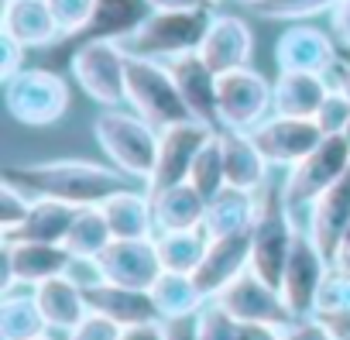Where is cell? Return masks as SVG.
I'll use <instances>...</instances> for the list:
<instances>
[{"label":"cell","instance_id":"8fae6325","mask_svg":"<svg viewBox=\"0 0 350 340\" xmlns=\"http://www.w3.org/2000/svg\"><path fill=\"white\" fill-rule=\"evenodd\" d=\"M4 254V278L0 292H14V285H42L55 275H66L72 268V254L66 244H42V241H0Z\"/></svg>","mask_w":350,"mask_h":340},{"label":"cell","instance_id":"4fadbf2b","mask_svg":"<svg viewBox=\"0 0 350 340\" xmlns=\"http://www.w3.org/2000/svg\"><path fill=\"white\" fill-rule=\"evenodd\" d=\"M213 134H217V127L200 124V120H183V124L165 127L161 138H158V158H154V172L148 179V189L189 183L193 161Z\"/></svg>","mask_w":350,"mask_h":340},{"label":"cell","instance_id":"681fc988","mask_svg":"<svg viewBox=\"0 0 350 340\" xmlns=\"http://www.w3.org/2000/svg\"><path fill=\"white\" fill-rule=\"evenodd\" d=\"M151 11H200V8H210L206 0H148Z\"/></svg>","mask_w":350,"mask_h":340},{"label":"cell","instance_id":"db71d44e","mask_svg":"<svg viewBox=\"0 0 350 340\" xmlns=\"http://www.w3.org/2000/svg\"><path fill=\"white\" fill-rule=\"evenodd\" d=\"M31 340H55V337H52V330H49V333H42V337H31Z\"/></svg>","mask_w":350,"mask_h":340},{"label":"cell","instance_id":"30bf717a","mask_svg":"<svg viewBox=\"0 0 350 340\" xmlns=\"http://www.w3.org/2000/svg\"><path fill=\"white\" fill-rule=\"evenodd\" d=\"M213 302L220 309H227L237 323H275V326H288L295 316L282 299V289H275L271 282H265L254 268L241 272L227 289H220L213 296Z\"/></svg>","mask_w":350,"mask_h":340},{"label":"cell","instance_id":"f5cc1de1","mask_svg":"<svg viewBox=\"0 0 350 340\" xmlns=\"http://www.w3.org/2000/svg\"><path fill=\"white\" fill-rule=\"evenodd\" d=\"M237 4H247V8H258V4H261V0H237Z\"/></svg>","mask_w":350,"mask_h":340},{"label":"cell","instance_id":"d4e9b609","mask_svg":"<svg viewBox=\"0 0 350 340\" xmlns=\"http://www.w3.org/2000/svg\"><path fill=\"white\" fill-rule=\"evenodd\" d=\"M151 196V213H154V234L168 231H196L206 220V196L193 183L165 186V189H148Z\"/></svg>","mask_w":350,"mask_h":340},{"label":"cell","instance_id":"b9f144b4","mask_svg":"<svg viewBox=\"0 0 350 340\" xmlns=\"http://www.w3.org/2000/svg\"><path fill=\"white\" fill-rule=\"evenodd\" d=\"M120 337H124V326L113 323L110 316L93 313V309L66 333V340H120Z\"/></svg>","mask_w":350,"mask_h":340},{"label":"cell","instance_id":"7402d4cb","mask_svg":"<svg viewBox=\"0 0 350 340\" xmlns=\"http://www.w3.org/2000/svg\"><path fill=\"white\" fill-rule=\"evenodd\" d=\"M0 31L18 38L25 49H49L62 42L49 0H4L0 8Z\"/></svg>","mask_w":350,"mask_h":340},{"label":"cell","instance_id":"5b68a950","mask_svg":"<svg viewBox=\"0 0 350 340\" xmlns=\"http://www.w3.org/2000/svg\"><path fill=\"white\" fill-rule=\"evenodd\" d=\"M295 227H292V207L285 203L282 189H271V183L258 193V217L251 227V268L271 282L275 289L282 285L285 261L295 244Z\"/></svg>","mask_w":350,"mask_h":340},{"label":"cell","instance_id":"ba28073f","mask_svg":"<svg viewBox=\"0 0 350 340\" xmlns=\"http://www.w3.org/2000/svg\"><path fill=\"white\" fill-rule=\"evenodd\" d=\"M350 168V141L347 134H326L299 165L288 168V176L282 183L285 203L295 207H312L336 179L347 176Z\"/></svg>","mask_w":350,"mask_h":340},{"label":"cell","instance_id":"7a4b0ae2","mask_svg":"<svg viewBox=\"0 0 350 340\" xmlns=\"http://www.w3.org/2000/svg\"><path fill=\"white\" fill-rule=\"evenodd\" d=\"M93 138L117 172H124L127 179H144V183L151 179L161 131L148 124L141 114L103 107V114L93 120Z\"/></svg>","mask_w":350,"mask_h":340},{"label":"cell","instance_id":"9a60e30c","mask_svg":"<svg viewBox=\"0 0 350 340\" xmlns=\"http://www.w3.org/2000/svg\"><path fill=\"white\" fill-rule=\"evenodd\" d=\"M96 268L103 282H117L131 289H151L165 272L154 237H113L107 251L96 258Z\"/></svg>","mask_w":350,"mask_h":340},{"label":"cell","instance_id":"e0dca14e","mask_svg":"<svg viewBox=\"0 0 350 340\" xmlns=\"http://www.w3.org/2000/svg\"><path fill=\"white\" fill-rule=\"evenodd\" d=\"M247 268H251V231H241V234L210 237L206 254H203L200 268L193 272V278L203 289V296L213 299L220 289H227Z\"/></svg>","mask_w":350,"mask_h":340},{"label":"cell","instance_id":"60d3db41","mask_svg":"<svg viewBox=\"0 0 350 340\" xmlns=\"http://www.w3.org/2000/svg\"><path fill=\"white\" fill-rule=\"evenodd\" d=\"M49 8H52L55 25H59L62 42H66V38H72V35L83 31V25L90 21V14L96 8V0H49Z\"/></svg>","mask_w":350,"mask_h":340},{"label":"cell","instance_id":"d6a6232c","mask_svg":"<svg viewBox=\"0 0 350 340\" xmlns=\"http://www.w3.org/2000/svg\"><path fill=\"white\" fill-rule=\"evenodd\" d=\"M49 333L35 292H4L0 299V340H31Z\"/></svg>","mask_w":350,"mask_h":340},{"label":"cell","instance_id":"8992f818","mask_svg":"<svg viewBox=\"0 0 350 340\" xmlns=\"http://www.w3.org/2000/svg\"><path fill=\"white\" fill-rule=\"evenodd\" d=\"M4 107L18 124L28 127H52L69 110V86L52 69H21L14 79L4 83Z\"/></svg>","mask_w":350,"mask_h":340},{"label":"cell","instance_id":"9c48e42d","mask_svg":"<svg viewBox=\"0 0 350 340\" xmlns=\"http://www.w3.org/2000/svg\"><path fill=\"white\" fill-rule=\"evenodd\" d=\"M127 59L131 52L117 42H90L72 49L69 69L90 100L100 107H120L127 103Z\"/></svg>","mask_w":350,"mask_h":340},{"label":"cell","instance_id":"603a6c76","mask_svg":"<svg viewBox=\"0 0 350 340\" xmlns=\"http://www.w3.org/2000/svg\"><path fill=\"white\" fill-rule=\"evenodd\" d=\"M220 148H224V165H227V186L261 193L268 186L271 161L251 138V131H227L220 127Z\"/></svg>","mask_w":350,"mask_h":340},{"label":"cell","instance_id":"7dc6e473","mask_svg":"<svg viewBox=\"0 0 350 340\" xmlns=\"http://www.w3.org/2000/svg\"><path fill=\"white\" fill-rule=\"evenodd\" d=\"M165 340H200V333H196V316L168 319V323H165Z\"/></svg>","mask_w":350,"mask_h":340},{"label":"cell","instance_id":"5bb4252c","mask_svg":"<svg viewBox=\"0 0 350 340\" xmlns=\"http://www.w3.org/2000/svg\"><path fill=\"white\" fill-rule=\"evenodd\" d=\"M340 62L333 31H323L306 21H292L275 42V66L278 73H319L329 76Z\"/></svg>","mask_w":350,"mask_h":340},{"label":"cell","instance_id":"1f68e13d","mask_svg":"<svg viewBox=\"0 0 350 340\" xmlns=\"http://www.w3.org/2000/svg\"><path fill=\"white\" fill-rule=\"evenodd\" d=\"M113 241V231L103 217L100 207H79L76 210V220L66 234V251L72 254V261H96L107 244Z\"/></svg>","mask_w":350,"mask_h":340},{"label":"cell","instance_id":"816d5d0a","mask_svg":"<svg viewBox=\"0 0 350 340\" xmlns=\"http://www.w3.org/2000/svg\"><path fill=\"white\" fill-rule=\"evenodd\" d=\"M329 79H333V86H340V90H343V93L350 96V62H343V59H340V62L333 66Z\"/></svg>","mask_w":350,"mask_h":340},{"label":"cell","instance_id":"3957f363","mask_svg":"<svg viewBox=\"0 0 350 340\" xmlns=\"http://www.w3.org/2000/svg\"><path fill=\"white\" fill-rule=\"evenodd\" d=\"M213 21L210 8L200 11H151L148 21L124 42V49L131 55H144V59H179L186 52H200L206 28Z\"/></svg>","mask_w":350,"mask_h":340},{"label":"cell","instance_id":"bcb514c9","mask_svg":"<svg viewBox=\"0 0 350 340\" xmlns=\"http://www.w3.org/2000/svg\"><path fill=\"white\" fill-rule=\"evenodd\" d=\"M237 340H285L275 323H237Z\"/></svg>","mask_w":350,"mask_h":340},{"label":"cell","instance_id":"9f6ffc18","mask_svg":"<svg viewBox=\"0 0 350 340\" xmlns=\"http://www.w3.org/2000/svg\"><path fill=\"white\" fill-rule=\"evenodd\" d=\"M347 141H350V127H347Z\"/></svg>","mask_w":350,"mask_h":340},{"label":"cell","instance_id":"52a82bcc","mask_svg":"<svg viewBox=\"0 0 350 340\" xmlns=\"http://www.w3.org/2000/svg\"><path fill=\"white\" fill-rule=\"evenodd\" d=\"M217 110H220V127L254 131L275 110V83L265 73L251 69V66L220 73V79H217Z\"/></svg>","mask_w":350,"mask_h":340},{"label":"cell","instance_id":"6da1fadb","mask_svg":"<svg viewBox=\"0 0 350 340\" xmlns=\"http://www.w3.org/2000/svg\"><path fill=\"white\" fill-rule=\"evenodd\" d=\"M35 200H62L72 207H100L107 196L127 186V176L113 165H96L83 158H55V161H28L8 165L4 176Z\"/></svg>","mask_w":350,"mask_h":340},{"label":"cell","instance_id":"83f0119b","mask_svg":"<svg viewBox=\"0 0 350 340\" xmlns=\"http://www.w3.org/2000/svg\"><path fill=\"white\" fill-rule=\"evenodd\" d=\"M258 217V193L237 189V186H224L210 203H206V220L203 231L210 237H224V234H241L251 231Z\"/></svg>","mask_w":350,"mask_h":340},{"label":"cell","instance_id":"74e56055","mask_svg":"<svg viewBox=\"0 0 350 340\" xmlns=\"http://www.w3.org/2000/svg\"><path fill=\"white\" fill-rule=\"evenodd\" d=\"M336 313H350V272L343 268H329L316 296V316H336Z\"/></svg>","mask_w":350,"mask_h":340},{"label":"cell","instance_id":"4dcf8cb0","mask_svg":"<svg viewBox=\"0 0 350 340\" xmlns=\"http://www.w3.org/2000/svg\"><path fill=\"white\" fill-rule=\"evenodd\" d=\"M72 203L62 200H35L28 220L14 234H0V241H42V244H66V234L76 220Z\"/></svg>","mask_w":350,"mask_h":340},{"label":"cell","instance_id":"8d00e7d4","mask_svg":"<svg viewBox=\"0 0 350 340\" xmlns=\"http://www.w3.org/2000/svg\"><path fill=\"white\" fill-rule=\"evenodd\" d=\"M31 207H35L31 193H25L21 186H14L8 179H0V234H14L28 220Z\"/></svg>","mask_w":350,"mask_h":340},{"label":"cell","instance_id":"cb8c5ba5","mask_svg":"<svg viewBox=\"0 0 350 340\" xmlns=\"http://www.w3.org/2000/svg\"><path fill=\"white\" fill-rule=\"evenodd\" d=\"M347 231H350V168H347L343 179H336L309 207V237L319 244V251L329 258V265H333L336 244Z\"/></svg>","mask_w":350,"mask_h":340},{"label":"cell","instance_id":"ffe728a7","mask_svg":"<svg viewBox=\"0 0 350 340\" xmlns=\"http://www.w3.org/2000/svg\"><path fill=\"white\" fill-rule=\"evenodd\" d=\"M200 55L217 76L230 73V69H241V66H251L254 35H251L247 21L237 18V14H213V21L206 28V38L200 45Z\"/></svg>","mask_w":350,"mask_h":340},{"label":"cell","instance_id":"ac0fdd59","mask_svg":"<svg viewBox=\"0 0 350 340\" xmlns=\"http://www.w3.org/2000/svg\"><path fill=\"white\" fill-rule=\"evenodd\" d=\"M151 14L148 0H96V8L90 14V21L83 25L79 35L66 38V45L79 49L90 42H117L124 45Z\"/></svg>","mask_w":350,"mask_h":340},{"label":"cell","instance_id":"c3c4849f","mask_svg":"<svg viewBox=\"0 0 350 340\" xmlns=\"http://www.w3.org/2000/svg\"><path fill=\"white\" fill-rule=\"evenodd\" d=\"M120 340H165V323H144V326H127Z\"/></svg>","mask_w":350,"mask_h":340},{"label":"cell","instance_id":"f546056e","mask_svg":"<svg viewBox=\"0 0 350 340\" xmlns=\"http://www.w3.org/2000/svg\"><path fill=\"white\" fill-rule=\"evenodd\" d=\"M151 299L158 306L161 323L168 319H186V316H200V309L210 302L203 296V289L196 285L193 275L186 272H161L158 282L151 285Z\"/></svg>","mask_w":350,"mask_h":340},{"label":"cell","instance_id":"7bdbcfd3","mask_svg":"<svg viewBox=\"0 0 350 340\" xmlns=\"http://www.w3.org/2000/svg\"><path fill=\"white\" fill-rule=\"evenodd\" d=\"M285 340H336L333 330L312 313V316H295L288 326H282Z\"/></svg>","mask_w":350,"mask_h":340},{"label":"cell","instance_id":"d590c367","mask_svg":"<svg viewBox=\"0 0 350 340\" xmlns=\"http://www.w3.org/2000/svg\"><path fill=\"white\" fill-rule=\"evenodd\" d=\"M340 0H261L254 14L271 21H309L319 14H329Z\"/></svg>","mask_w":350,"mask_h":340},{"label":"cell","instance_id":"f907efd6","mask_svg":"<svg viewBox=\"0 0 350 340\" xmlns=\"http://www.w3.org/2000/svg\"><path fill=\"white\" fill-rule=\"evenodd\" d=\"M333 268H343V272H350V231L340 237V244H336V254H333Z\"/></svg>","mask_w":350,"mask_h":340},{"label":"cell","instance_id":"ab89813d","mask_svg":"<svg viewBox=\"0 0 350 340\" xmlns=\"http://www.w3.org/2000/svg\"><path fill=\"white\" fill-rule=\"evenodd\" d=\"M196 333L200 340H237V319L210 299L196 316Z\"/></svg>","mask_w":350,"mask_h":340},{"label":"cell","instance_id":"e575fe53","mask_svg":"<svg viewBox=\"0 0 350 340\" xmlns=\"http://www.w3.org/2000/svg\"><path fill=\"white\" fill-rule=\"evenodd\" d=\"M189 183L206 196L213 200L224 186H227V165H224V148H220V131L203 144V151L196 155L193 161V172H189Z\"/></svg>","mask_w":350,"mask_h":340},{"label":"cell","instance_id":"ee69618b","mask_svg":"<svg viewBox=\"0 0 350 340\" xmlns=\"http://www.w3.org/2000/svg\"><path fill=\"white\" fill-rule=\"evenodd\" d=\"M25 55H28V49L18 42V38H11V35H4L0 31V79H14L21 69H25Z\"/></svg>","mask_w":350,"mask_h":340},{"label":"cell","instance_id":"11a10c76","mask_svg":"<svg viewBox=\"0 0 350 340\" xmlns=\"http://www.w3.org/2000/svg\"><path fill=\"white\" fill-rule=\"evenodd\" d=\"M206 4H210V8H217V4H224V0H206Z\"/></svg>","mask_w":350,"mask_h":340},{"label":"cell","instance_id":"7c38bea8","mask_svg":"<svg viewBox=\"0 0 350 340\" xmlns=\"http://www.w3.org/2000/svg\"><path fill=\"white\" fill-rule=\"evenodd\" d=\"M329 258L319 251V244L309 237V231L295 234V244H292V254L285 261V272H282V299L285 306L292 309V316H312L316 313V296L323 289V278L329 272Z\"/></svg>","mask_w":350,"mask_h":340},{"label":"cell","instance_id":"44dd1931","mask_svg":"<svg viewBox=\"0 0 350 340\" xmlns=\"http://www.w3.org/2000/svg\"><path fill=\"white\" fill-rule=\"evenodd\" d=\"M86 306L100 316H110L113 323L127 326H144V323H161L158 306L151 299V289H131L117 282H93L86 285Z\"/></svg>","mask_w":350,"mask_h":340},{"label":"cell","instance_id":"f1b7e54d","mask_svg":"<svg viewBox=\"0 0 350 340\" xmlns=\"http://www.w3.org/2000/svg\"><path fill=\"white\" fill-rule=\"evenodd\" d=\"M113 237H154V213H151V196L137 189H117L100 203Z\"/></svg>","mask_w":350,"mask_h":340},{"label":"cell","instance_id":"f6af8a7d","mask_svg":"<svg viewBox=\"0 0 350 340\" xmlns=\"http://www.w3.org/2000/svg\"><path fill=\"white\" fill-rule=\"evenodd\" d=\"M329 31H333L336 45L350 52V0H340V4L329 11Z\"/></svg>","mask_w":350,"mask_h":340},{"label":"cell","instance_id":"d6986e66","mask_svg":"<svg viewBox=\"0 0 350 340\" xmlns=\"http://www.w3.org/2000/svg\"><path fill=\"white\" fill-rule=\"evenodd\" d=\"M165 66H168L175 86H179L193 120L210 124V127L220 131V110H217V79L220 76L203 62V55L200 52H186L179 59H168Z\"/></svg>","mask_w":350,"mask_h":340},{"label":"cell","instance_id":"f35d334b","mask_svg":"<svg viewBox=\"0 0 350 340\" xmlns=\"http://www.w3.org/2000/svg\"><path fill=\"white\" fill-rule=\"evenodd\" d=\"M329 83H333V79H329ZM312 120L319 124L323 134H347V127H350V96H347L340 86H329V93H326V100L319 103V110H316Z\"/></svg>","mask_w":350,"mask_h":340},{"label":"cell","instance_id":"277c9868","mask_svg":"<svg viewBox=\"0 0 350 340\" xmlns=\"http://www.w3.org/2000/svg\"><path fill=\"white\" fill-rule=\"evenodd\" d=\"M127 107L141 114L148 124H154L158 131L193 120L168 66L158 59H144V55L127 59Z\"/></svg>","mask_w":350,"mask_h":340},{"label":"cell","instance_id":"484cf974","mask_svg":"<svg viewBox=\"0 0 350 340\" xmlns=\"http://www.w3.org/2000/svg\"><path fill=\"white\" fill-rule=\"evenodd\" d=\"M31 292H35V302H38V309H42L49 330H55V333H69V330L90 313V306H86V289H83L69 272H66V275H55V278H49V282H42V285H35Z\"/></svg>","mask_w":350,"mask_h":340},{"label":"cell","instance_id":"836d02e7","mask_svg":"<svg viewBox=\"0 0 350 340\" xmlns=\"http://www.w3.org/2000/svg\"><path fill=\"white\" fill-rule=\"evenodd\" d=\"M158 241V254H161V268L165 272H186L193 275L206 254L210 234L203 227L196 231H168V234H154Z\"/></svg>","mask_w":350,"mask_h":340},{"label":"cell","instance_id":"2e32d148","mask_svg":"<svg viewBox=\"0 0 350 340\" xmlns=\"http://www.w3.org/2000/svg\"><path fill=\"white\" fill-rule=\"evenodd\" d=\"M251 138L258 141V148L265 151V158L271 161V168H292L299 165L326 134L319 131V124L312 117H285V114H271L268 120H261Z\"/></svg>","mask_w":350,"mask_h":340},{"label":"cell","instance_id":"4316f807","mask_svg":"<svg viewBox=\"0 0 350 340\" xmlns=\"http://www.w3.org/2000/svg\"><path fill=\"white\" fill-rule=\"evenodd\" d=\"M329 76L319 73H278L275 79V110L285 117H316L319 103L329 93Z\"/></svg>","mask_w":350,"mask_h":340}]
</instances>
